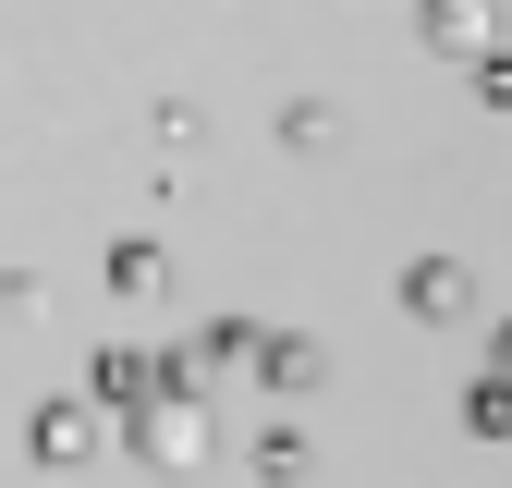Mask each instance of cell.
<instances>
[{"label": "cell", "instance_id": "7", "mask_svg": "<svg viewBox=\"0 0 512 488\" xmlns=\"http://www.w3.org/2000/svg\"><path fill=\"white\" fill-rule=\"evenodd\" d=\"M427 37L439 49H488V0H427Z\"/></svg>", "mask_w": 512, "mask_h": 488}, {"label": "cell", "instance_id": "4", "mask_svg": "<svg viewBox=\"0 0 512 488\" xmlns=\"http://www.w3.org/2000/svg\"><path fill=\"white\" fill-rule=\"evenodd\" d=\"M25 452H37V464H86V452H98V403H37Z\"/></svg>", "mask_w": 512, "mask_h": 488}, {"label": "cell", "instance_id": "2", "mask_svg": "<svg viewBox=\"0 0 512 488\" xmlns=\"http://www.w3.org/2000/svg\"><path fill=\"white\" fill-rule=\"evenodd\" d=\"M147 391H171V354H98L86 366V403H110V415H135Z\"/></svg>", "mask_w": 512, "mask_h": 488}, {"label": "cell", "instance_id": "10", "mask_svg": "<svg viewBox=\"0 0 512 488\" xmlns=\"http://www.w3.org/2000/svg\"><path fill=\"white\" fill-rule=\"evenodd\" d=\"M464 427H476V440H500V427H512V391H500V379H476V391H464Z\"/></svg>", "mask_w": 512, "mask_h": 488}, {"label": "cell", "instance_id": "1", "mask_svg": "<svg viewBox=\"0 0 512 488\" xmlns=\"http://www.w3.org/2000/svg\"><path fill=\"white\" fill-rule=\"evenodd\" d=\"M135 452H147L159 476H196V464H208V391H147V403H135Z\"/></svg>", "mask_w": 512, "mask_h": 488}, {"label": "cell", "instance_id": "8", "mask_svg": "<svg viewBox=\"0 0 512 488\" xmlns=\"http://www.w3.org/2000/svg\"><path fill=\"white\" fill-rule=\"evenodd\" d=\"M159 281H171L159 244H110V293H159Z\"/></svg>", "mask_w": 512, "mask_h": 488}, {"label": "cell", "instance_id": "3", "mask_svg": "<svg viewBox=\"0 0 512 488\" xmlns=\"http://www.w3.org/2000/svg\"><path fill=\"white\" fill-rule=\"evenodd\" d=\"M244 354H256V379H269V391H317V379H330V354H317L305 330H256Z\"/></svg>", "mask_w": 512, "mask_h": 488}, {"label": "cell", "instance_id": "9", "mask_svg": "<svg viewBox=\"0 0 512 488\" xmlns=\"http://www.w3.org/2000/svg\"><path fill=\"white\" fill-rule=\"evenodd\" d=\"M281 147H342V110H330V98H305V110H281Z\"/></svg>", "mask_w": 512, "mask_h": 488}, {"label": "cell", "instance_id": "6", "mask_svg": "<svg viewBox=\"0 0 512 488\" xmlns=\"http://www.w3.org/2000/svg\"><path fill=\"white\" fill-rule=\"evenodd\" d=\"M256 476H269V488H305L317 476V440H305V427H269V440H256Z\"/></svg>", "mask_w": 512, "mask_h": 488}, {"label": "cell", "instance_id": "5", "mask_svg": "<svg viewBox=\"0 0 512 488\" xmlns=\"http://www.w3.org/2000/svg\"><path fill=\"white\" fill-rule=\"evenodd\" d=\"M403 305H415V318H464V305H476V281H464V257H427V269L403 281Z\"/></svg>", "mask_w": 512, "mask_h": 488}]
</instances>
